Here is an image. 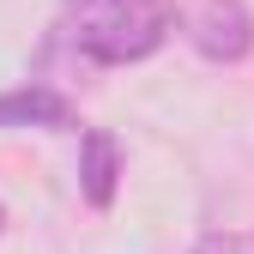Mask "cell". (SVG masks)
Returning <instances> with one entry per match:
<instances>
[{"label": "cell", "instance_id": "obj_1", "mask_svg": "<svg viewBox=\"0 0 254 254\" xmlns=\"http://www.w3.org/2000/svg\"><path fill=\"white\" fill-rule=\"evenodd\" d=\"M176 30V6L170 0H121V6L79 18L73 30V55L91 67H133V61L157 55Z\"/></svg>", "mask_w": 254, "mask_h": 254}, {"label": "cell", "instance_id": "obj_2", "mask_svg": "<svg viewBox=\"0 0 254 254\" xmlns=\"http://www.w3.org/2000/svg\"><path fill=\"white\" fill-rule=\"evenodd\" d=\"M176 30L212 67H236V61L254 55V6L248 0H188L176 12Z\"/></svg>", "mask_w": 254, "mask_h": 254}, {"label": "cell", "instance_id": "obj_3", "mask_svg": "<svg viewBox=\"0 0 254 254\" xmlns=\"http://www.w3.org/2000/svg\"><path fill=\"white\" fill-rule=\"evenodd\" d=\"M79 133V103L43 79L0 91V133Z\"/></svg>", "mask_w": 254, "mask_h": 254}, {"label": "cell", "instance_id": "obj_4", "mask_svg": "<svg viewBox=\"0 0 254 254\" xmlns=\"http://www.w3.org/2000/svg\"><path fill=\"white\" fill-rule=\"evenodd\" d=\"M79 194L91 212H109L121 194V145L109 127H85L79 133Z\"/></svg>", "mask_w": 254, "mask_h": 254}, {"label": "cell", "instance_id": "obj_5", "mask_svg": "<svg viewBox=\"0 0 254 254\" xmlns=\"http://www.w3.org/2000/svg\"><path fill=\"white\" fill-rule=\"evenodd\" d=\"M188 254H254V230H206Z\"/></svg>", "mask_w": 254, "mask_h": 254}, {"label": "cell", "instance_id": "obj_6", "mask_svg": "<svg viewBox=\"0 0 254 254\" xmlns=\"http://www.w3.org/2000/svg\"><path fill=\"white\" fill-rule=\"evenodd\" d=\"M67 12H79V18H97V12H109V6H121V0H61Z\"/></svg>", "mask_w": 254, "mask_h": 254}, {"label": "cell", "instance_id": "obj_7", "mask_svg": "<svg viewBox=\"0 0 254 254\" xmlns=\"http://www.w3.org/2000/svg\"><path fill=\"white\" fill-rule=\"evenodd\" d=\"M0 230H6V206H0Z\"/></svg>", "mask_w": 254, "mask_h": 254}]
</instances>
